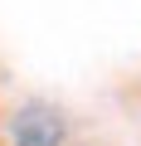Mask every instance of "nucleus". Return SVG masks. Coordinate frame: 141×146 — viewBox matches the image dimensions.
Returning <instances> with one entry per match:
<instances>
[{
	"mask_svg": "<svg viewBox=\"0 0 141 146\" xmlns=\"http://www.w3.org/2000/svg\"><path fill=\"white\" fill-rule=\"evenodd\" d=\"M10 136H15V146H58L63 141V117L44 102H29V107L15 112Z\"/></svg>",
	"mask_w": 141,
	"mask_h": 146,
	"instance_id": "obj_1",
	"label": "nucleus"
}]
</instances>
